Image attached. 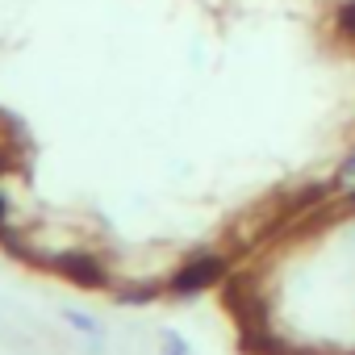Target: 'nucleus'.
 <instances>
[{
  "label": "nucleus",
  "mask_w": 355,
  "mask_h": 355,
  "mask_svg": "<svg viewBox=\"0 0 355 355\" xmlns=\"http://www.w3.org/2000/svg\"><path fill=\"white\" fill-rule=\"evenodd\" d=\"M222 272H226V259L222 255H201V259H193L180 276H175V288H180V293H201V288L218 284Z\"/></svg>",
  "instance_id": "nucleus-1"
},
{
  "label": "nucleus",
  "mask_w": 355,
  "mask_h": 355,
  "mask_svg": "<svg viewBox=\"0 0 355 355\" xmlns=\"http://www.w3.org/2000/svg\"><path fill=\"white\" fill-rule=\"evenodd\" d=\"M55 272H63L67 280H76V284H84V288H101L105 284V268L92 259V255H84V251H71V255H55V263H51Z\"/></svg>",
  "instance_id": "nucleus-2"
},
{
  "label": "nucleus",
  "mask_w": 355,
  "mask_h": 355,
  "mask_svg": "<svg viewBox=\"0 0 355 355\" xmlns=\"http://www.w3.org/2000/svg\"><path fill=\"white\" fill-rule=\"evenodd\" d=\"M117 297H121V301H130V305H138V301H150V297H155V284H138V288H121Z\"/></svg>",
  "instance_id": "nucleus-3"
},
{
  "label": "nucleus",
  "mask_w": 355,
  "mask_h": 355,
  "mask_svg": "<svg viewBox=\"0 0 355 355\" xmlns=\"http://www.w3.org/2000/svg\"><path fill=\"white\" fill-rule=\"evenodd\" d=\"M163 355H193L180 334H163Z\"/></svg>",
  "instance_id": "nucleus-4"
},
{
  "label": "nucleus",
  "mask_w": 355,
  "mask_h": 355,
  "mask_svg": "<svg viewBox=\"0 0 355 355\" xmlns=\"http://www.w3.org/2000/svg\"><path fill=\"white\" fill-rule=\"evenodd\" d=\"M67 322H71L76 330H88V334H96V330H101V326H96L88 313H76V309H67Z\"/></svg>",
  "instance_id": "nucleus-5"
},
{
  "label": "nucleus",
  "mask_w": 355,
  "mask_h": 355,
  "mask_svg": "<svg viewBox=\"0 0 355 355\" xmlns=\"http://www.w3.org/2000/svg\"><path fill=\"white\" fill-rule=\"evenodd\" d=\"M338 26L355 38V5H343V13H338Z\"/></svg>",
  "instance_id": "nucleus-6"
},
{
  "label": "nucleus",
  "mask_w": 355,
  "mask_h": 355,
  "mask_svg": "<svg viewBox=\"0 0 355 355\" xmlns=\"http://www.w3.org/2000/svg\"><path fill=\"white\" fill-rule=\"evenodd\" d=\"M5 214H9V205H5V197H0V230H5Z\"/></svg>",
  "instance_id": "nucleus-7"
},
{
  "label": "nucleus",
  "mask_w": 355,
  "mask_h": 355,
  "mask_svg": "<svg viewBox=\"0 0 355 355\" xmlns=\"http://www.w3.org/2000/svg\"><path fill=\"white\" fill-rule=\"evenodd\" d=\"M351 201H355V197H351Z\"/></svg>",
  "instance_id": "nucleus-8"
}]
</instances>
